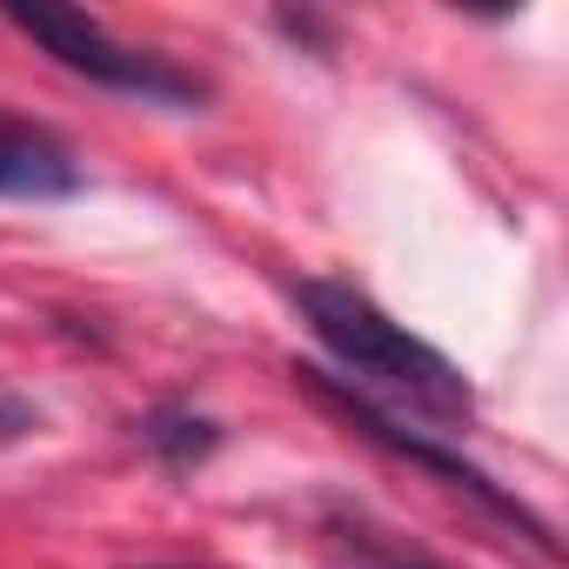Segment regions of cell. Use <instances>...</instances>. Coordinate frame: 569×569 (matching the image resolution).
<instances>
[{"label":"cell","instance_id":"cell-1","mask_svg":"<svg viewBox=\"0 0 569 569\" xmlns=\"http://www.w3.org/2000/svg\"><path fill=\"white\" fill-rule=\"evenodd\" d=\"M296 302H302L316 342L349 376H362L369 389H382L389 402H402L409 416H429L442 429H462L476 416V396H469L462 369L442 349H429L422 336H409L396 316H382L362 289H349V281H302Z\"/></svg>","mask_w":569,"mask_h":569},{"label":"cell","instance_id":"cell-2","mask_svg":"<svg viewBox=\"0 0 569 569\" xmlns=\"http://www.w3.org/2000/svg\"><path fill=\"white\" fill-rule=\"evenodd\" d=\"M28 41H41L68 74H88L94 88H114V94H134V101H154V108H194L208 88L174 68L168 54H148V48H128L114 41L94 14L81 8H14L8 14Z\"/></svg>","mask_w":569,"mask_h":569},{"label":"cell","instance_id":"cell-3","mask_svg":"<svg viewBox=\"0 0 569 569\" xmlns=\"http://www.w3.org/2000/svg\"><path fill=\"white\" fill-rule=\"evenodd\" d=\"M296 382H302V389H309V396H316L322 409H336V416H342L349 429H362L369 442H382V449H396V456H409V462L436 469V476H442L449 489L476 496V502H482V509H489L496 522H509V529H522L529 542H542V549H549V529H542V522H536V516H529V509H522L516 496H502V489H496V482H489V476H482L476 462L449 456V449H442V442H429V436H409V429H402L396 416H382V409H376V402H369L362 389H342V382H329L322 369H296Z\"/></svg>","mask_w":569,"mask_h":569},{"label":"cell","instance_id":"cell-4","mask_svg":"<svg viewBox=\"0 0 569 569\" xmlns=\"http://www.w3.org/2000/svg\"><path fill=\"white\" fill-rule=\"evenodd\" d=\"M88 188L74 148L21 114H0V194L8 201H74Z\"/></svg>","mask_w":569,"mask_h":569},{"label":"cell","instance_id":"cell-5","mask_svg":"<svg viewBox=\"0 0 569 569\" xmlns=\"http://www.w3.org/2000/svg\"><path fill=\"white\" fill-rule=\"evenodd\" d=\"M141 436H148V449H161L168 462H201L214 442H221V429L208 422V416H188V409H154L148 422H141Z\"/></svg>","mask_w":569,"mask_h":569},{"label":"cell","instance_id":"cell-6","mask_svg":"<svg viewBox=\"0 0 569 569\" xmlns=\"http://www.w3.org/2000/svg\"><path fill=\"white\" fill-rule=\"evenodd\" d=\"M154 569H161V562H154Z\"/></svg>","mask_w":569,"mask_h":569}]
</instances>
